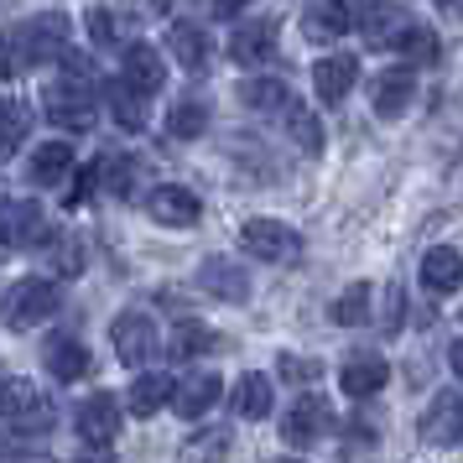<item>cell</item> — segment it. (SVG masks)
<instances>
[{"label":"cell","mask_w":463,"mask_h":463,"mask_svg":"<svg viewBox=\"0 0 463 463\" xmlns=\"http://www.w3.org/2000/svg\"><path fill=\"white\" fill-rule=\"evenodd\" d=\"M52 58L58 63L68 58V16H58V11L16 22L0 37V79H16L22 68H43Z\"/></svg>","instance_id":"1"},{"label":"cell","mask_w":463,"mask_h":463,"mask_svg":"<svg viewBox=\"0 0 463 463\" xmlns=\"http://www.w3.org/2000/svg\"><path fill=\"white\" fill-rule=\"evenodd\" d=\"M89 94H94V63L68 52V58H63V79H58V84H47V94H43L47 126L89 130V126H94V99H89Z\"/></svg>","instance_id":"2"},{"label":"cell","mask_w":463,"mask_h":463,"mask_svg":"<svg viewBox=\"0 0 463 463\" xmlns=\"http://www.w3.org/2000/svg\"><path fill=\"white\" fill-rule=\"evenodd\" d=\"M52 313H58V287L47 276H22L16 287H5V297H0V323L11 334H26V328H37Z\"/></svg>","instance_id":"3"},{"label":"cell","mask_w":463,"mask_h":463,"mask_svg":"<svg viewBox=\"0 0 463 463\" xmlns=\"http://www.w3.org/2000/svg\"><path fill=\"white\" fill-rule=\"evenodd\" d=\"M0 421H11V427H22V432H47L52 427V406H47V396L32 385V380L22 375H5L0 380Z\"/></svg>","instance_id":"4"},{"label":"cell","mask_w":463,"mask_h":463,"mask_svg":"<svg viewBox=\"0 0 463 463\" xmlns=\"http://www.w3.org/2000/svg\"><path fill=\"white\" fill-rule=\"evenodd\" d=\"M240 245L255 255V260H297L302 250V234L281 219H245L240 224Z\"/></svg>","instance_id":"5"},{"label":"cell","mask_w":463,"mask_h":463,"mask_svg":"<svg viewBox=\"0 0 463 463\" xmlns=\"http://www.w3.org/2000/svg\"><path fill=\"white\" fill-rule=\"evenodd\" d=\"M109 338H115V354L126 359L130 370L151 364L156 349H162V334H156V323H151L146 313H120L115 317V328H109Z\"/></svg>","instance_id":"6"},{"label":"cell","mask_w":463,"mask_h":463,"mask_svg":"<svg viewBox=\"0 0 463 463\" xmlns=\"http://www.w3.org/2000/svg\"><path fill=\"white\" fill-rule=\"evenodd\" d=\"M328 421H334V406H328V401L302 396V401H292V411L281 417V438H287V448H307V442H317L328 432Z\"/></svg>","instance_id":"7"},{"label":"cell","mask_w":463,"mask_h":463,"mask_svg":"<svg viewBox=\"0 0 463 463\" xmlns=\"http://www.w3.org/2000/svg\"><path fill=\"white\" fill-rule=\"evenodd\" d=\"M146 213L156 224H167V230H193L198 213H203V203H198V193L177 188V183H162V188L146 193Z\"/></svg>","instance_id":"8"},{"label":"cell","mask_w":463,"mask_h":463,"mask_svg":"<svg viewBox=\"0 0 463 463\" xmlns=\"http://www.w3.org/2000/svg\"><path fill=\"white\" fill-rule=\"evenodd\" d=\"M73 427H79V438H84L89 448H109V442L120 438V401L109 396V391L89 396L84 406H79Z\"/></svg>","instance_id":"9"},{"label":"cell","mask_w":463,"mask_h":463,"mask_svg":"<svg viewBox=\"0 0 463 463\" xmlns=\"http://www.w3.org/2000/svg\"><path fill=\"white\" fill-rule=\"evenodd\" d=\"M411 99H417V68H385V73H375V84H370V109H375L380 120L406 115Z\"/></svg>","instance_id":"10"},{"label":"cell","mask_w":463,"mask_h":463,"mask_svg":"<svg viewBox=\"0 0 463 463\" xmlns=\"http://www.w3.org/2000/svg\"><path fill=\"white\" fill-rule=\"evenodd\" d=\"M224 396V380L213 375V370H193L188 380H177V391H172V411L177 417L198 421L203 411H213V401Z\"/></svg>","instance_id":"11"},{"label":"cell","mask_w":463,"mask_h":463,"mask_svg":"<svg viewBox=\"0 0 463 463\" xmlns=\"http://www.w3.org/2000/svg\"><path fill=\"white\" fill-rule=\"evenodd\" d=\"M421 438L427 442H458L463 438V396L458 391H438L432 406L421 411Z\"/></svg>","instance_id":"12"},{"label":"cell","mask_w":463,"mask_h":463,"mask_svg":"<svg viewBox=\"0 0 463 463\" xmlns=\"http://www.w3.org/2000/svg\"><path fill=\"white\" fill-rule=\"evenodd\" d=\"M354 79H359V63L349 58V52L317 58V68H313V89H317V99H323V105H344V99H349V89H354Z\"/></svg>","instance_id":"13"},{"label":"cell","mask_w":463,"mask_h":463,"mask_svg":"<svg viewBox=\"0 0 463 463\" xmlns=\"http://www.w3.org/2000/svg\"><path fill=\"white\" fill-rule=\"evenodd\" d=\"M406 26H411L406 5H391V0H375V5L359 16V32H364L370 47H396L401 37H406Z\"/></svg>","instance_id":"14"},{"label":"cell","mask_w":463,"mask_h":463,"mask_svg":"<svg viewBox=\"0 0 463 463\" xmlns=\"http://www.w3.org/2000/svg\"><path fill=\"white\" fill-rule=\"evenodd\" d=\"M421 287L438 292V297L458 292L463 287V255L453 250V245H432V250L421 255Z\"/></svg>","instance_id":"15"},{"label":"cell","mask_w":463,"mask_h":463,"mask_svg":"<svg viewBox=\"0 0 463 463\" xmlns=\"http://www.w3.org/2000/svg\"><path fill=\"white\" fill-rule=\"evenodd\" d=\"M349 22H354L349 0H317V5H307V16H302V37L307 43H334V37L349 32Z\"/></svg>","instance_id":"16"},{"label":"cell","mask_w":463,"mask_h":463,"mask_svg":"<svg viewBox=\"0 0 463 463\" xmlns=\"http://www.w3.org/2000/svg\"><path fill=\"white\" fill-rule=\"evenodd\" d=\"M43 364L52 370V380L73 385V380H84V375H89V349H84V344H79L73 334H52V338H47Z\"/></svg>","instance_id":"17"},{"label":"cell","mask_w":463,"mask_h":463,"mask_svg":"<svg viewBox=\"0 0 463 463\" xmlns=\"http://www.w3.org/2000/svg\"><path fill=\"white\" fill-rule=\"evenodd\" d=\"M120 79H126L130 89H141V94H156V89L167 84V63L156 58V47L130 43V47H126V68H120Z\"/></svg>","instance_id":"18"},{"label":"cell","mask_w":463,"mask_h":463,"mask_svg":"<svg viewBox=\"0 0 463 463\" xmlns=\"http://www.w3.org/2000/svg\"><path fill=\"white\" fill-rule=\"evenodd\" d=\"M68 172H73V146H68V141H47V146H37L32 162H26L32 188H52V183H63Z\"/></svg>","instance_id":"19"},{"label":"cell","mask_w":463,"mask_h":463,"mask_svg":"<svg viewBox=\"0 0 463 463\" xmlns=\"http://www.w3.org/2000/svg\"><path fill=\"white\" fill-rule=\"evenodd\" d=\"M385 380H391V370H385V359H349L344 370H338V391L344 396H354V401H364V396H375V391H385Z\"/></svg>","instance_id":"20"},{"label":"cell","mask_w":463,"mask_h":463,"mask_svg":"<svg viewBox=\"0 0 463 463\" xmlns=\"http://www.w3.org/2000/svg\"><path fill=\"white\" fill-rule=\"evenodd\" d=\"M276 52V22H250V26H240L230 37V58L240 68H250V63H266Z\"/></svg>","instance_id":"21"},{"label":"cell","mask_w":463,"mask_h":463,"mask_svg":"<svg viewBox=\"0 0 463 463\" xmlns=\"http://www.w3.org/2000/svg\"><path fill=\"white\" fill-rule=\"evenodd\" d=\"M198 281H203V292L224 297V302H245V297H250V281H245V271H240L234 260H224V255H213V260H203V271H198Z\"/></svg>","instance_id":"22"},{"label":"cell","mask_w":463,"mask_h":463,"mask_svg":"<svg viewBox=\"0 0 463 463\" xmlns=\"http://www.w3.org/2000/svg\"><path fill=\"white\" fill-rule=\"evenodd\" d=\"M105 105H109V115H115V126L120 130H141L146 126V94L130 89L126 79H109L105 84Z\"/></svg>","instance_id":"23"},{"label":"cell","mask_w":463,"mask_h":463,"mask_svg":"<svg viewBox=\"0 0 463 463\" xmlns=\"http://www.w3.org/2000/svg\"><path fill=\"white\" fill-rule=\"evenodd\" d=\"M172 391H177V385H172V380L162 375V370H151V375H141L136 385H130V396H126L130 417H156V411H162V406L172 401Z\"/></svg>","instance_id":"24"},{"label":"cell","mask_w":463,"mask_h":463,"mask_svg":"<svg viewBox=\"0 0 463 463\" xmlns=\"http://www.w3.org/2000/svg\"><path fill=\"white\" fill-rule=\"evenodd\" d=\"M43 234H47V219H43L37 203H11V209H5V245H11V250H26V245L43 240Z\"/></svg>","instance_id":"25"},{"label":"cell","mask_w":463,"mask_h":463,"mask_svg":"<svg viewBox=\"0 0 463 463\" xmlns=\"http://www.w3.org/2000/svg\"><path fill=\"white\" fill-rule=\"evenodd\" d=\"M240 99H245L250 109H281V115H287V105H292V89H287V79L255 73V79H245V84H240Z\"/></svg>","instance_id":"26"},{"label":"cell","mask_w":463,"mask_h":463,"mask_svg":"<svg viewBox=\"0 0 463 463\" xmlns=\"http://www.w3.org/2000/svg\"><path fill=\"white\" fill-rule=\"evenodd\" d=\"M26 136H32V109L22 99H0V162L16 156Z\"/></svg>","instance_id":"27"},{"label":"cell","mask_w":463,"mask_h":463,"mask_svg":"<svg viewBox=\"0 0 463 463\" xmlns=\"http://www.w3.org/2000/svg\"><path fill=\"white\" fill-rule=\"evenodd\" d=\"M234 411H240L245 421L271 417V380L266 375H240V385H234Z\"/></svg>","instance_id":"28"},{"label":"cell","mask_w":463,"mask_h":463,"mask_svg":"<svg viewBox=\"0 0 463 463\" xmlns=\"http://www.w3.org/2000/svg\"><path fill=\"white\" fill-rule=\"evenodd\" d=\"M167 47H172V58H177L183 68H203V63H209V37H203L193 22H177V26H172V32H167Z\"/></svg>","instance_id":"29"},{"label":"cell","mask_w":463,"mask_h":463,"mask_svg":"<svg viewBox=\"0 0 463 463\" xmlns=\"http://www.w3.org/2000/svg\"><path fill=\"white\" fill-rule=\"evenodd\" d=\"M287 136H292L307 156H317V151H323V126H317V115L307 105H297V99L287 105Z\"/></svg>","instance_id":"30"},{"label":"cell","mask_w":463,"mask_h":463,"mask_svg":"<svg viewBox=\"0 0 463 463\" xmlns=\"http://www.w3.org/2000/svg\"><path fill=\"white\" fill-rule=\"evenodd\" d=\"M167 130L177 136V141H193V136H203L209 130V105L203 99H177L167 115Z\"/></svg>","instance_id":"31"},{"label":"cell","mask_w":463,"mask_h":463,"mask_svg":"<svg viewBox=\"0 0 463 463\" xmlns=\"http://www.w3.org/2000/svg\"><path fill=\"white\" fill-rule=\"evenodd\" d=\"M370 317V281H354V287H344V297L334 302V323L338 328H359Z\"/></svg>","instance_id":"32"},{"label":"cell","mask_w":463,"mask_h":463,"mask_svg":"<svg viewBox=\"0 0 463 463\" xmlns=\"http://www.w3.org/2000/svg\"><path fill=\"white\" fill-rule=\"evenodd\" d=\"M209 349H219L213 328H203V323H177V334H172V354L177 359H198V354H209Z\"/></svg>","instance_id":"33"},{"label":"cell","mask_w":463,"mask_h":463,"mask_svg":"<svg viewBox=\"0 0 463 463\" xmlns=\"http://www.w3.org/2000/svg\"><path fill=\"white\" fill-rule=\"evenodd\" d=\"M396 47L411 58V63H421V68L438 63V52H442V47H438V32H432V26H417V22L406 26V37H401Z\"/></svg>","instance_id":"34"},{"label":"cell","mask_w":463,"mask_h":463,"mask_svg":"<svg viewBox=\"0 0 463 463\" xmlns=\"http://www.w3.org/2000/svg\"><path fill=\"white\" fill-rule=\"evenodd\" d=\"M52 271L58 276H79L84 271V245L68 240V234H58V240H52Z\"/></svg>","instance_id":"35"},{"label":"cell","mask_w":463,"mask_h":463,"mask_svg":"<svg viewBox=\"0 0 463 463\" xmlns=\"http://www.w3.org/2000/svg\"><path fill=\"white\" fill-rule=\"evenodd\" d=\"M84 26H89V37H94V47H115L120 43V22L109 16L105 5H94V11L84 16Z\"/></svg>","instance_id":"36"},{"label":"cell","mask_w":463,"mask_h":463,"mask_svg":"<svg viewBox=\"0 0 463 463\" xmlns=\"http://www.w3.org/2000/svg\"><path fill=\"white\" fill-rule=\"evenodd\" d=\"M105 183H109L115 193H120V198H126L130 183H136V156H115V162L105 167Z\"/></svg>","instance_id":"37"},{"label":"cell","mask_w":463,"mask_h":463,"mask_svg":"<svg viewBox=\"0 0 463 463\" xmlns=\"http://www.w3.org/2000/svg\"><path fill=\"white\" fill-rule=\"evenodd\" d=\"M105 177V162H89L84 172H79V183H73V193H68V203L79 209V203H89V193H94V183Z\"/></svg>","instance_id":"38"},{"label":"cell","mask_w":463,"mask_h":463,"mask_svg":"<svg viewBox=\"0 0 463 463\" xmlns=\"http://www.w3.org/2000/svg\"><path fill=\"white\" fill-rule=\"evenodd\" d=\"M401 307H406V302H401V287H385V323H380V334L385 338L401 334Z\"/></svg>","instance_id":"39"},{"label":"cell","mask_w":463,"mask_h":463,"mask_svg":"<svg viewBox=\"0 0 463 463\" xmlns=\"http://www.w3.org/2000/svg\"><path fill=\"white\" fill-rule=\"evenodd\" d=\"M219 448H230V432H209V438H193L188 442L193 458H219Z\"/></svg>","instance_id":"40"},{"label":"cell","mask_w":463,"mask_h":463,"mask_svg":"<svg viewBox=\"0 0 463 463\" xmlns=\"http://www.w3.org/2000/svg\"><path fill=\"white\" fill-rule=\"evenodd\" d=\"M281 375H287V380H313L317 364H313V359H292V354H287V359H281Z\"/></svg>","instance_id":"41"},{"label":"cell","mask_w":463,"mask_h":463,"mask_svg":"<svg viewBox=\"0 0 463 463\" xmlns=\"http://www.w3.org/2000/svg\"><path fill=\"white\" fill-rule=\"evenodd\" d=\"M130 11H136V16H167V5L172 0H126Z\"/></svg>","instance_id":"42"},{"label":"cell","mask_w":463,"mask_h":463,"mask_svg":"<svg viewBox=\"0 0 463 463\" xmlns=\"http://www.w3.org/2000/svg\"><path fill=\"white\" fill-rule=\"evenodd\" d=\"M245 5H250V0H209V11H213V16H240Z\"/></svg>","instance_id":"43"},{"label":"cell","mask_w":463,"mask_h":463,"mask_svg":"<svg viewBox=\"0 0 463 463\" xmlns=\"http://www.w3.org/2000/svg\"><path fill=\"white\" fill-rule=\"evenodd\" d=\"M438 5H442V16H453V22L463 16V0H438Z\"/></svg>","instance_id":"44"},{"label":"cell","mask_w":463,"mask_h":463,"mask_svg":"<svg viewBox=\"0 0 463 463\" xmlns=\"http://www.w3.org/2000/svg\"><path fill=\"white\" fill-rule=\"evenodd\" d=\"M448 359H453V370H458V380H463V338L453 344V349H448Z\"/></svg>","instance_id":"45"},{"label":"cell","mask_w":463,"mask_h":463,"mask_svg":"<svg viewBox=\"0 0 463 463\" xmlns=\"http://www.w3.org/2000/svg\"><path fill=\"white\" fill-rule=\"evenodd\" d=\"M79 463H109V453H99V448H94V453H89V458H79Z\"/></svg>","instance_id":"46"},{"label":"cell","mask_w":463,"mask_h":463,"mask_svg":"<svg viewBox=\"0 0 463 463\" xmlns=\"http://www.w3.org/2000/svg\"><path fill=\"white\" fill-rule=\"evenodd\" d=\"M271 463H302V458H271Z\"/></svg>","instance_id":"47"},{"label":"cell","mask_w":463,"mask_h":463,"mask_svg":"<svg viewBox=\"0 0 463 463\" xmlns=\"http://www.w3.org/2000/svg\"><path fill=\"white\" fill-rule=\"evenodd\" d=\"M0 219H5V198H0Z\"/></svg>","instance_id":"48"}]
</instances>
